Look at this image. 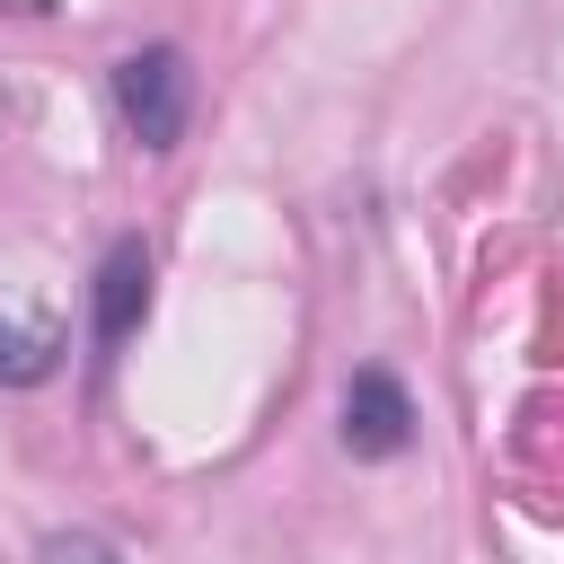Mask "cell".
<instances>
[{
  "mask_svg": "<svg viewBox=\"0 0 564 564\" xmlns=\"http://www.w3.org/2000/svg\"><path fill=\"white\" fill-rule=\"evenodd\" d=\"M62 361V317L35 300H0V388H35Z\"/></svg>",
  "mask_w": 564,
  "mask_h": 564,
  "instance_id": "4",
  "label": "cell"
},
{
  "mask_svg": "<svg viewBox=\"0 0 564 564\" xmlns=\"http://www.w3.org/2000/svg\"><path fill=\"white\" fill-rule=\"evenodd\" d=\"M141 308H150V247H141V238H115V247L97 256V291H88V335H97V352H115V344L141 326Z\"/></svg>",
  "mask_w": 564,
  "mask_h": 564,
  "instance_id": "3",
  "label": "cell"
},
{
  "mask_svg": "<svg viewBox=\"0 0 564 564\" xmlns=\"http://www.w3.org/2000/svg\"><path fill=\"white\" fill-rule=\"evenodd\" d=\"M0 9H62V0H0Z\"/></svg>",
  "mask_w": 564,
  "mask_h": 564,
  "instance_id": "6",
  "label": "cell"
},
{
  "mask_svg": "<svg viewBox=\"0 0 564 564\" xmlns=\"http://www.w3.org/2000/svg\"><path fill=\"white\" fill-rule=\"evenodd\" d=\"M35 564H132L106 529H53L44 546H35Z\"/></svg>",
  "mask_w": 564,
  "mask_h": 564,
  "instance_id": "5",
  "label": "cell"
},
{
  "mask_svg": "<svg viewBox=\"0 0 564 564\" xmlns=\"http://www.w3.org/2000/svg\"><path fill=\"white\" fill-rule=\"evenodd\" d=\"M414 441V397L397 370H352L344 379V449L352 458H397Z\"/></svg>",
  "mask_w": 564,
  "mask_h": 564,
  "instance_id": "2",
  "label": "cell"
},
{
  "mask_svg": "<svg viewBox=\"0 0 564 564\" xmlns=\"http://www.w3.org/2000/svg\"><path fill=\"white\" fill-rule=\"evenodd\" d=\"M106 97H115V115H123V132L141 150H176V132L194 115V70H185L176 44H141V53H123L106 70Z\"/></svg>",
  "mask_w": 564,
  "mask_h": 564,
  "instance_id": "1",
  "label": "cell"
}]
</instances>
